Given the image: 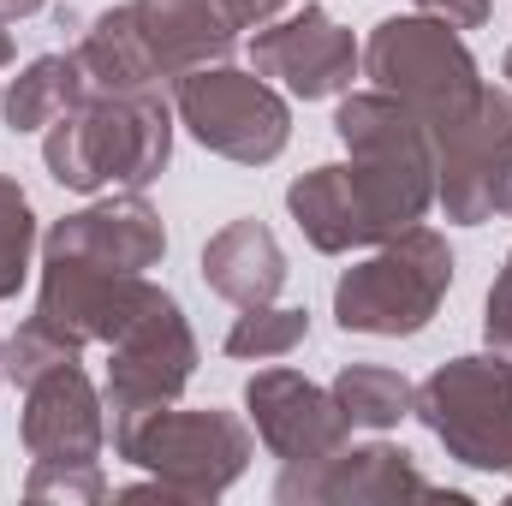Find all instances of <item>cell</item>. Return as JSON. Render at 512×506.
<instances>
[{
  "instance_id": "3",
  "label": "cell",
  "mask_w": 512,
  "mask_h": 506,
  "mask_svg": "<svg viewBox=\"0 0 512 506\" xmlns=\"http://www.w3.org/2000/svg\"><path fill=\"white\" fill-rule=\"evenodd\" d=\"M114 453L149 471L143 489H126V501L137 495H161V501H221L245 465H251V429L233 411H137V417H114Z\"/></svg>"
},
{
  "instance_id": "26",
  "label": "cell",
  "mask_w": 512,
  "mask_h": 506,
  "mask_svg": "<svg viewBox=\"0 0 512 506\" xmlns=\"http://www.w3.org/2000/svg\"><path fill=\"white\" fill-rule=\"evenodd\" d=\"M48 0H0V18H30V12H42Z\"/></svg>"
},
{
  "instance_id": "18",
  "label": "cell",
  "mask_w": 512,
  "mask_h": 506,
  "mask_svg": "<svg viewBox=\"0 0 512 506\" xmlns=\"http://www.w3.org/2000/svg\"><path fill=\"white\" fill-rule=\"evenodd\" d=\"M84 96H90V78H84L78 48H72V54H42V60H30V66L6 84L0 114H6L12 131H48L54 120H66Z\"/></svg>"
},
{
  "instance_id": "27",
  "label": "cell",
  "mask_w": 512,
  "mask_h": 506,
  "mask_svg": "<svg viewBox=\"0 0 512 506\" xmlns=\"http://www.w3.org/2000/svg\"><path fill=\"white\" fill-rule=\"evenodd\" d=\"M12 66V30H6V18H0V72Z\"/></svg>"
},
{
  "instance_id": "30",
  "label": "cell",
  "mask_w": 512,
  "mask_h": 506,
  "mask_svg": "<svg viewBox=\"0 0 512 506\" xmlns=\"http://www.w3.org/2000/svg\"><path fill=\"white\" fill-rule=\"evenodd\" d=\"M507 268H512V256H507Z\"/></svg>"
},
{
  "instance_id": "19",
  "label": "cell",
  "mask_w": 512,
  "mask_h": 506,
  "mask_svg": "<svg viewBox=\"0 0 512 506\" xmlns=\"http://www.w3.org/2000/svg\"><path fill=\"white\" fill-rule=\"evenodd\" d=\"M411 381L399 376V370H382V364H346L340 376H334V399H340V411H346V423L352 429H393L399 417H411Z\"/></svg>"
},
{
  "instance_id": "28",
  "label": "cell",
  "mask_w": 512,
  "mask_h": 506,
  "mask_svg": "<svg viewBox=\"0 0 512 506\" xmlns=\"http://www.w3.org/2000/svg\"><path fill=\"white\" fill-rule=\"evenodd\" d=\"M0 381H6V340H0Z\"/></svg>"
},
{
  "instance_id": "12",
  "label": "cell",
  "mask_w": 512,
  "mask_h": 506,
  "mask_svg": "<svg viewBox=\"0 0 512 506\" xmlns=\"http://www.w3.org/2000/svg\"><path fill=\"white\" fill-rule=\"evenodd\" d=\"M251 66L262 78H280L298 102H328V96H346L358 66H364V48L352 42L346 24H334L328 6H304L280 24H262L251 36Z\"/></svg>"
},
{
  "instance_id": "10",
  "label": "cell",
  "mask_w": 512,
  "mask_h": 506,
  "mask_svg": "<svg viewBox=\"0 0 512 506\" xmlns=\"http://www.w3.org/2000/svg\"><path fill=\"white\" fill-rule=\"evenodd\" d=\"M161 298V286L149 274H120V268H96L78 256H42V292H36V322H48L60 340H72L78 352L90 340L114 346L131 322Z\"/></svg>"
},
{
  "instance_id": "17",
  "label": "cell",
  "mask_w": 512,
  "mask_h": 506,
  "mask_svg": "<svg viewBox=\"0 0 512 506\" xmlns=\"http://www.w3.org/2000/svg\"><path fill=\"white\" fill-rule=\"evenodd\" d=\"M203 286L239 310L274 304L286 286V251L262 221H227L209 245H203Z\"/></svg>"
},
{
  "instance_id": "6",
  "label": "cell",
  "mask_w": 512,
  "mask_h": 506,
  "mask_svg": "<svg viewBox=\"0 0 512 506\" xmlns=\"http://www.w3.org/2000/svg\"><path fill=\"white\" fill-rule=\"evenodd\" d=\"M411 417L465 471H512V358H453L411 393Z\"/></svg>"
},
{
  "instance_id": "22",
  "label": "cell",
  "mask_w": 512,
  "mask_h": 506,
  "mask_svg": "<svg viewBox=\"0 0 512 506\" xmlns=\"http://www.w3.org/2000/svg\"><path fill=\"white\" fill-rule=\"evenodd\" d=\"M24 501H60V506H96L108 501L102 465H72V459H36L24 477Z\"/></svg>"
},
{
  "instance_id": "21",
  "label": "cell",
  "mask_w": 512,
  "mask_h": 506,
  "mask_svg": "<svg viewBox=\"0 0 512 506\" xmlns=\"http://www.w3.org/2000/svg\"><path fill=\"white\" fill-rule=\"evenodd\" d=\"M30 251H36V215H30V197L18 191V179L0 173V304L24 286V274H30Z\"/></svg>"
},
{
  "instance_id": "25",
  "label": "cell",
  "mask_w": 512,
  "mask_h": 506,
  "mask_svg": "<svg viewBox=\"0 0 512 506\" xmlns=\"http://www.w3.org/2000/svg\"><path fill=\"white\" fill-rule=\"evenodd\" d=\"M221 12H227V24L233 30H262V24H274L280 18V6L286 0H215Z\"/></svg>"
},
{
  "instance_id": "24",
  "label": "cell",
  "mask_w": 512,
  "mask_h": 506,
  "mask_svg": "<svg viewBox=\"0 0 512 506\" xmlns=\"http://www.w3.org/2000/svg\"><path fill=\"white\" fill-rule=\"evenodd\" d=\"M489 6H495V0H417V12H429V18H441V24H453V30L489 24Z\"/></svg>"
},
{
  "instance_id": "2",
  "label": "cell",
  "mask_w": 512,
  "mask_h": 506,
  "mask_svg": "<svg viewBox=\"0 0 512 506\" xmlns=\"http://www.w3.org/2000/svg\"><path fill=\"white\" fill-rule=\"evenodd\" d=\"M42 161L54 173V185L66 191H143L161 179V167L173 161V108L161 102V90H90L66 120L48 126Z\"/></svg>"
},
{
  "instance_id": "13",
  "label": "cell",
  "mask_w": 512,
  "mask_h": 506,
  "mask_svg": "<svg viewBox=\"0 0 512 506\" xmlns=\"http://www.w3.org/2000/svg\"><path fill=\"white\" fill-rule=\"evenodd\" d=\"M245 411H251L262 447L280 459V465H310V459H328L334 447H346L352 423L334 399V387H316L298 370H256L245 381Z\"/></svg>"
},
{
  "instance_id": "8",
  "label": "cell",
  "mask_w": 512,
  "mask_h": 506,
  "mask_svg": "<svg viewBox=\"0 0 512 506\" xmlns=\"http://www.w3.org/2000/svg\"><path fill=\"white\" fill-rule=\"evenodd\" d=\"M435 137V203L459 227H483L495 215L512 221V90L477 96V108Z\"/></svg>"
},
{
  "instance_id": "29",
  "label": "cell",
  "mask_w": 512,
  "mask_h": 506,
  "mask_svg": "<svg viewBox=\"0 0 512 506\" xmlns=\"http://www.w3.org/2000/svg\"><path fill=\"white\" fill-rule=\"evenodd\" d=\"M507 84H512V48H507Z\"/></svg>"
},
{
  "instance_id": "7",
  "label": "cell",
  "mask_w": 512,
  "mask_h": 506,
  "mask_svg": "<svg viewBox=\"0 0 512 506\" xmlns=\"http://www.w3.org/2000/svg\"><path fill=\"white\" fill-rule=\"evenodd\" d=\"M173 114L203 149H215V155H227L239 167L274 161L286 149V137H292L286 96L262 72H233L227 60L173 78Z\"/></svg>"
},
{
  "instance_id": "15",
  "label": "cell",
  "mask_w": 512,
  "mask_h": 506,
  "mask_svg": "<svg viewBox=\"0 0 512 506\" xmlns=\"http://www.w3.org/2000/svg\"><path fill=\"white\" fill-rule=\"evenodd\" d=\"M18 435L30 447V459H72V465H96L108 447V405L96 393V381L78 364H60L42 381L24 387V417Z\"/></svg>"
},
{
  "instance_id": "14",
  "label": "cell",
  "mask_w": 512,
  "mask_h": 506,
  "mask_svg": "<svg viewBox=\"0 0 512 506\" xmlns=\"http://www.w3.org/2000/svg\"><path fill=\"white\" fill-rule=\"evenodd\" d=\"M42 256H78V262H96V268L149 274L167 256V227H161V215L149 209L143 191H120V197L84 203L78 215L54 221L48 239H42Z\"/></svg>"
},
{
  "instance_id": "9",
  "label": "cell",
  "mask_w": 512,
  "mask_h": 506,
  "mask_svg": "<svg viewBox=\"0 0 512 506\" xmlns=\"http://www.w3.org/2000/svg\"><path fill=\"white\" fill-rule=\"evenodd\" d=\"M274 501L286 506H387V501L465 506V495L435 489L405 447L370 441V447H334L328 459H310V465H286L280 483H274Z\"/></svg>"
},
{
  "instance_id": "16",
  "label": "cell",
  "mask_w": 512,
  "mask_h": 506,
  "mask_svg": "<svg viewBox=\"0 0 512 506\" xmlns=\"http://www.w3.org/2000/svg\"><path fill=\"white\" fill-rule=\"evenodd\" d=\"M126 24L161 84L197 66H221L239 42V30L227 24L215 0H126Z\"/></svg>"
},
{
  "instance_id": "11",
  "label": "cell",
  "mask_w": 512,
  "mask_h": 506,
  "mask_svg": "<svg viewBox=\"0 0 512 506\" xmlns=\"http://www.w3.org/2000/svg\"><path fill=\"white\" fill-rule=\"evenodd\" d=\"M191 376H197V334H191L179 298L161 292L108 346V411L137 417V411L173 405Z\"/></svg>"
},
{
  "instance_id": "4",
  "label": "cell",
  "mask_w": 512,
  "mask_h": 506,
  "mask_svg": "<svg viewBox=\"0 0 512 506\" xmlns=\"http://www.w3.org/2000/svg\"><path fill=\"white\" fill-rule=\"evenodd\" d=\"M453 286V251L435 227H405L399 239L376 245L370 262L346 268L334 286V322L346 334L376 340H411L435 322L441 298Z\"/></svg>"
},
{
  "instance_id": "23",
  "label": "cell",
  "mask_w": 512,
  "mask_h": 506,
  "mask_svg": "<svg viewBox=\"0 0 512 506\" xmlns=\"http://www.w3.org/2000/svg\"><path fill=\"white\" fill-rule=\"evenodd\" d=\"M60 364H78V346L72 340H60L48 322H24L12 340H6V376L18 381V387H30V381H42L48 370H60Z\"/></svg>"
},
{
  "instance_id": "1",
  "label": "cell",
  "mask_w": 512,
  "mask_h": 506,
  "mask_svg": "<svg viewBox=\"0 0 512 506\" xmlns=\"http://www.w3.org/2000/svg\"><path fill=\"white\" fill-rule=\"evenodd\" d=\"M334 131L346 161L310 167L286 185V209L316 251H364L417 227L435 203V137L387 90H358L340 102Z\"/></svg>"
},
{
  "instance_id": "5",
  "label": "cell",
  "mask_w": 512,
  "mask_h": 506,
  "mask_svg": "<svg viewBox=\"0 0 512 506\" xmlns=\"http://www.w3.org/2000/svg\"><path fill=\"white\" fill-rule=\"evenodd\" d=\"M364 72L376 78V90H387L393 102H405L429 131L465 120L477 108V96H483V78H477L471 48L459 42L453 24H441L429 12L382 18L370 30Z\"/></svg>"
},
{
  "instance_id": "20",
  "label": "cell",
  "mask_w": 512,
  "mask_h": 506,
  "mask_svg": "<svg viewBox=\"0 0 512 506\" xmlns=\"http://www.w3.org/2000/svg\"><path fill=\"white\" fill-rule=\"evenodd\" d=\"M310 340V316L304 310H286V304H251L233 334H227V358H245V364H262V358H286Z\"/></svg>"
}]
</instances>
